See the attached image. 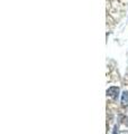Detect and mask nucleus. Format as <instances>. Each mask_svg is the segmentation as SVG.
<instances>
[{
	"mask_svg": "<svg viewBox=\"0 0 128 134\" xmlns=\"http://www.w3.org/2000/svg\"><path fill=\"white\" fill-rule=\"evenodd\" d=\"M118 93H119V88H118V87H110V88L107 91V95L110 96V97H114V98L117 97Z\"/></svg>",
	"mask_w": 128,
	"mask_h": 134,
	"instance_id": "f257e3e1",
	"label": "nucleus"
},
{
	"mask_svg": "<svg viewBox=\"0 0 128 134\" xmlns=\"http://www.w3.org/2000/svg\"><path fill=\"white\" fill-rule=\"evenodd\" d=\"M121 104L124 106H128V92H124L121 96Z\"/></svg>",
	"mask_w": 128,
	"mask_h": 134,
	"instance_id": "f03ea898",
	"label": "nucleus"
}]
</instances>
